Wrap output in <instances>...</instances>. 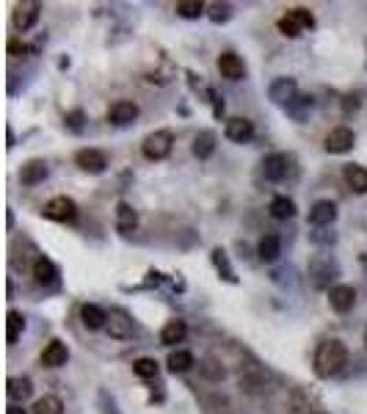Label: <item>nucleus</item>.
Instances as JSON below:
<instances>
[{
  "label": "nucleus",
  "mask_w": 367,
  "mask_h": 414,
  "mask_svg": "<svg viewBox=\"0 0 367 414\" xmlns=\"http://www.w3.org/2000/svg\"><path fill=\"white\" fill-rule=\"evenodd\" d=\"M260 260L263 263H274V260H279V254H282V240L276 237V235H265L263 240H260Z\"/></svg>",
  "instance_id": "obj_22"
},
{
  "label": "nucleus",
  "mask_w": 367,
  "mask_h": 414,
  "mask_svg": "<svg viewBox=\"0 0 367 414\" xmlns=\"http://www.w3.org/2000/svg\"><path fill=\"white\" fill-rule=\"evenodd\" d=\"M354 141H356V136H354V130L351 127H334L328 136H326V152H331V155H342V152H348L351 146H354Z\"/></svg>",
  "instance_id": "obj_7"
},
{
  "label": "nucleus",
  "mask_w": 367,
  "mask_h": 414,
  "mask_svg": "<svg viewBox=\"0 0 367 414\" xmlns=\"http://www.w3.org/2000/svg\"><path fill=\"white\" fill-rule=\"evenodd\" d=\"M345 183L351 185V191H356V193H367V169L365 166H345Z\"/></svg>",
  "instance_id": "obj_18"
},
{
  "label": "nucleus",
  "mask_w": 367,
  "mask_h": 414,
  "mask_svg": "<svg viewBox=\"0 0 367 414\" xmlns=\"http://www.w3.org/2000/svg\"><path fill=\"white\" fill-rule=\"evenodd\" d=\"M6 414H25V409H22V406H17V403H11V406L6 409Z\"/></svg>",
  "instance_id": "obj_35"
},
{
  "label": "nucleus",
  "mask_w": 367,
  "mask_h": 414,
  "mask_svg": "<svg viewBox=\"0 0 367 414\" xmlns=\"http://www.w3.org/2000/svg\"><path fill=\"white\" fill-rule=\"evenodd\" d=\"M328 304H331L334 312L345 315V312H351L354 304H356V290L348 287V284H337V287L328 290Z\"/></svg>",
  "instance_id": "obj_5"
},
{
  "label": "nucleus",
  "mask_w": 367,
  "mask_h": 414,
  "mask_svg": "<svg viewBox=\"0 0 367 414\" xmlns=\"http://www.w3.org/2000/svg\"><path fill=\"white\" fill-rule=\"evenodd\" d=\"M202 373H205V375H207L210 381H221V378L227 375V370L221 368V365H219V362H216L213 357H210V359H205V365H202Z\"/></svg>",
  "instance_id": "obj_32"
},
{
  "label": "nucleus",
  "mask_w": 367,
  "mask_h": 414,
  "mask_svg": "<svg viewBox=\"0 0 367 414\" xmlns=\"http://www.w3.org/2000/svg\"><path fill=\"white\" fill-rule=\"evenodd\" d=\"M191 365H193V354L191 351H174L169 357V370L172 373H185V370H191Z\"/></svg>",
  "instance_id": "obj_29"
},
{
  "label": "nucleus",
  "mask_w": 367,
  "mask_h": 414,
  "mask_svg": "<svg viewBox=\"0 0 367 414\" xmlns=\"http://www.w3.org/2000/svg\"><path fill=\"white\" fill-rule=\"evenodd\" d=\"M136 116H138V105L130 102V99H116L111 105V111H108V122H113V125H130Z\"/></svg>",
  "instance_id": "obj_9"
},
{
  "label": "nucleus",
  "mask_w": 367,
  "mask_h": 414,
  "mask_svg": "<svg viewBox=\"0 0 367 414\" xmlns=\"http://www.w3.org/2000/svg\"><path fill=\"white\" fill-rule=\"evenodd\" d=\"M365 343H367V334H365Z\"/></svg>",
  "instance_id": "obj_36"
},
{
  "label": "nucleus",
  "mask_w": 367,
  "mask_h": 414,
  "mask_svg": "<svg viewBox=\"0 0 367 414\" xmlns=\"http://www.w3.org/2000/svg\"><path fill=\"white\" fill-rule=\"evenodd\" d=\"M39 14H42V3H36V0H25V3H20L17 8H14V28L17 31H31L34 25H36V20H39Z\"/></svg>",
  "instance_id": "obj_4"
},
{
  "label": "nucleus",
  "mask_w": 367,
  "mask_h": 414,
  "mask_svg": "<svg viewBox=\"0 0 367 414\" xmlns=\"http://www.w3.org/2000/svg\"><path fill=\"white\" fill-rule=\"evenodd\" d=\"M81 321L86 329H102V326H108V312L105 310H99L97 304H83L81 307Z\"/></svg>",
  "instance_id": "obj_15"
},
{
  "label": "nucleus",
  "mask_w": 367,
  "mask_h": 414,
  "mask_svg": "<svg viewBox=\"0 0 367 414\" xmlns=\"http://www.w3.org/2000/svg\"><path fill=\"white\" fill-rule=\"evenodd\" d=\"M6 392H8V398H11V401H25V398L34 392V387H31V381H28V378L11 375V378L6 381Z\"/></svg>",
  "instance_id": "obj_19"
},
{
  "label": "nucleus",
  "mask_w": 367,
  "mask_h": 414,
  "mask_svg": "<svg viewBox=\"0 0 367 414\" xmlns=\"http://www.w3.org/2000/svg\"><path fill=\"white\" fill-rule=\"evenodd\" d=\"M67 359H69V351H67V345L61 340L47 343V348L42 351V365L45 368H61V365H67Z\"/></svg>",
  "instance_id": "obj_14"
},
{
  "label": "nucleus",
  "mask_w": 367,
  "mask_h": 414,
  "mask_svg": "<svg viewBox=\"0 0 367 414\" xmlns=\"http://www.w3.org/2000/svg\"><path fill=\"white\" fill-rule=\"evenodd\" d=\"M22 329H25V318H22L20 312L11 310V312L6 315V340H8V345H14V343L20 340Z\"/></svg>",
  "instance_id": "obj_26"
},
{
  "label": "nucleus",
  "mask_w": 367,
  "mask_h": 414,
  "mask_svg": "<svg viewBox=\"0 0 367 414\" xmlns=\"http://www.w3.org/2000/svg\"><path fill=\"white\" fill-rule=\"evenodd\" d=\"M34 279H36V284H42V287H50L55 279H58V271H55V265L45 260V257H39L36 263H34Z\"/></svg>",
  "instance_id": "obj_17"
},
{
  "label": "nucleus",
  "mask_w": 367,
  "mask_h": 414,
  "mask_svg": "<svg viewBox=\"0 0 367 414\" xmlns=\"http://www.w3.org/2000/svg\"><path fill=\"white\" fill-rule=\"evenodd\" d=\"M268 94H271V99H274V102L284 105V102H290V99H293V94H296V83H293V81H287V78H282V81L271 83Z\"/></svg>",
  "instance_id": "obj_25"
},
{
  "label": "nucleus",
  "mask_w": 367,
  "mask_h": 414,
  "mask_svg": "<svg viewBox=\"0 0 367 414\" xmlns=\"http://www.w3.org/2000/svg\"><path fill=\"white\" fill-rule=\"evenodd\" d=\"M227 11H230V6H213V20H216V22L227 20V17H230Z\"/></svg>",
  "instance_id": "obj_34"
},
{
  "label": "nucleus",
  "mask_w": 367,
  "mask_h": 414,
  "mask_svg": "<svg viewBox=\"0 0 367 414\" xmlns=\"http://www.w3.org/2000/svg\"><path fill=\"white\" fill-rule=\"evenodd\" d=\"M276 28L284 34V36H290V39H296V36H301V31L290 22V20H284V17H279V22H276Z\"/></svg>",
  "instance_id": "obj_33"
},
{
  "label": "nucleus",
  "mask_w": 367,
  "mask_h": 414,
  "mask_svg": "<svg viewBox=\"0 0 367 414\" xmlns=\"http://www.w3.org/2000/svg\"><path fill=\"white\" fill-rule=\"evenodd\" d=\"M263 174H265V180H271V183L284 180V174H287V155H282V152L268 155V158L263 160Z\"/></svg>",
  "instance_id": "obj_11"
},
{
  "label": "nucleus",
  "mask_w": 367,
  "mask_h": 414,
  "mask_svg": "<svg viewBox=\"0 0 367 414\" xmlns=\"http://www.w3.org/2000/svg\"><path fill=\"white\" fill-rule=\"evenodd\" d=\"M268 210H271V216H274V219L284 221V219H290V216L296 213V205H293V199H287V196H276Z\"/></svg>",
  "instance_id": "obj_28"
},
{
  "label": "nucleus",
  "mask_w": 367,
  "mask_h": 414,
  "mask_svg": "<svg viewBox=\"0 0 367 414\" xmlns=\"http://www.w3.org/2000/svg\"><path fill=\"white\" fill-rule=\"evenodd\" d=\"M45 177H47L45 160H31V163H25L22 172H20L22 185H39V183H45Z\"/></svg>",
  "instance_id": "obj_16"
},
{
  "label": "nucleus",
  "mask_w": 367,
  "mask_h": 414,
  "mask_svg": "<svg viewBox=\"0 0 367 414\" xmlns=\"http://www.w3.org/2000/svg\"><path fill=\"white\" fill-rule=\"evenodd\" d=\"M284 20H290L301 34L304 31H310L312 25H315V17L307 11V8H301V6H296V8H287V14H284Z\"/></svg>",
  "instance_id": "obj_24"
},
{
  "label": "nucleus",
  "mask_w": 367,
  "mask_h": 414,
  "mask_svg": "<svg viewBox=\"0 0 367 414\" xmlns=\"http://www.w3.org/2000/svg\"><path fill=\"white\" fill-rule=\"evenodd\" d=\"M45 216L47 219H53V221H61V224L75 221V216H78V205H75L69 196H53V199L45 205Z\"/></svg>",
  "instance_id": "obj_3"
},
{
  "label": "nucleus",
  "mask_w": 367,
  "mask_h": 414,
  "mask_svg": "<svg viewBox=\"0 0 367 414\" xmlns=\"http://www.w3.org/2000/svg\"><path fill=\"white\" fill-rule=\"evenodd\" d=\"M334 219H337V205L331 199L315 202L312 210H310V224H315V227H328Z\"/></svg>",
  "instance_id": "obj_10"
},
{
  "label": "nucleus",
  "mask_w": 367,
  "mask_h": 414,
  "mask_svg": "<svg viewBox=\"0 0 367 414\" xmlns=\"http://www.w3.org/2000/svg\"><path fill=\"white\" fill-rule=\"evenodd\" d=\"M185 334H188L185 321H169L160 331V340H163V345H177L185 340Z\"/></svg>",
  "instance_id": "obj_20"
},
{
  "label": "nucleus",
  "mask_w": 367,
  "mask_h": 414,
  "mask_svg": "<svg viewBox=\"0 0 367 414\" xmlns=\"http://www.w3.org/2000/svg\"><path fill=\"white\" fill-rule=\"evenodd\" d=\"M202 11H205L202 0H180L177 3V14L185 17V20H196V17H202Z\"/></svg>",
  "instance_id": "obj_30"
},
{
  "label": "nucleus",
  "mask_w": 367,
  "mask_h": 414,
  "mask_svg": "<svg viewBox=\"0 0 367 414\" xmlns=\"http://www.w3.org/2000/svg\"><path fill=\"white\" fill-rule=\"evenodd\" d=\"M108 334L113 337V340H127V337H133V321L125 315V312H111L108 315Z\"/></svg>",
  "instance_id": "obj_13"
},
{
  "label": "nucleus",
  "mask_w": 367,
  "mask_h": 414,
  "mask_svg": "<svg viewBox=\"0 0 367 414\" xmlns=\"http://www.w3.org/2000/svg\"><path fill=\"white\" fill-rule=\"evenodd\" d=\"M213 152H216V136H213L210 130H205V133H199V136L193 138V155H196L199 160L210 158Z\"/></svg>",
  "instance_id": "obj_23"
},
{
  "label": "nucleus",
  "mask_w": 367,
  "mask_h": 414,
  "mask_svg": "<svg viewBox=\"0 0 367 414\" xmlns=\"http://www.w3.org/2000/svg\"><path fill=\"white\" fill-rule=\"evenodd\" d=\"M75 163H78L83 172H89V174H99V172H105L108 158H105L99 149H81V152L75 155Z\"/></svg>",
  "instance_id": "obj_8"
},
{
  "label": "nucleus",
  "mask_w": 367,
  "mask_h": 414,
  "mask_svg": "<svg viewBox=\"0 0 367 414\" xmlns=\"http://www.w3.org/2000/svg\"><path fill=\"white\" fill-rule=\"evenodd\" d=\"M34 414H64V401L55 395H45L34 403Z\"/></svg>",
  "instance_id": "obj_27"
},
{
  "label": "nucleus",
  "mask_w": 367,
  "mask_h": 414,
  "mask_svg": "<svg viewBox=\"0 0 367 414\" xmlns=\"http://www.w3.org/2000/svg\"><path fill=\"white\" fill-rule=\"evenodd\" d=\"M136 224H138L136 210H133L127 202H119V205H116V227L122 232H133Z\"/></svg>",
  "instance_id": "obj_21"
},
{
  "label": "nucleus",
  "mask_w": 367,
  "mask_h": 414,
  "mask_svg": "<svg viewBox=\"0 0 367 414\" xmlns=\"http://www.w3.org/2000/svg\"><path fill=\"white\" fill-rule=\"evenodd\" d=\"M219 72L227 81H243L246 78V64H243V58L237 53L227 50V53L219 55Z\"/></svg>",
  "instance_id": "obj_6"
},
{
  "label": "nucleus",
  "mask_w": 367,
  "mask_h": 414,
  "mask_svg": "<svg viewBox=\"0 0 367 414\" xmlns=\"http://www.w3.org/2000/svg\"><path fill=\"white\" fill-rule=\"evenodd\" d=\"M348 365V348L340 340H326L321 343L318 354H315V373L321 378H331Z\"/></svg>",
  "instance_id": "obj_1"
},
{
  "label": "nucleus",
  "mask_w": 367,
  "mask_h": 414,
  "mask_svg": "<svg viewBox=\"0 0 367 414\" xmlns=\"http://www.w3.org/2000/svg\"><path fill=\"white\" fill-rule=\"evenodd\" d=\"M133 373H136L138 378H155L158 375V362L149 359V357H141V359L133 362Z\"/></svg>",
  "instance_id": "obj_31"
},
{
  "label": "nucleus",
  "mask_w": 367,
  "mask_h": 414,
  "mask_svg": "<svg viewBox=\"0 0 367 414\" xmlns=\"http://www.w3.org/2000/svg\"><path fill=\"white\" fill-rule=\"evenodd\" d=\"M224 136L230 138V141H235V144H243V141H249V138L254 136V125L249 119H243V116H235V119L227 122Z\"/></svg>",
  "instance_id": "obj_12"
},
{
  "label": "nucleus",
  "mask_w": 367,
  "mask_h": 414,
  "mask_svg": "<svg viewBox=\"0 0 367 414\" xmlns=\"http://www.w3.org/2000/svg\"><path fill=\"white\" fill-rule=\"evenodd\" d=\"M172 133L169 130H155V133H149V136L144 138V144H141V152H144V158L146 160H163V158H169V152H172Z\"/></svg>",
  "instance_id": "obj_2"
}]
</instances>
